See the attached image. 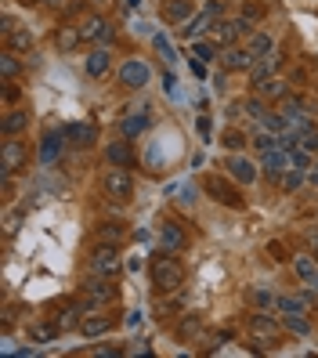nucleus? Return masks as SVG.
Wrapping results in <instances>:
<instances>
[{"label":"nucleus","instance_id":"obj_1","mask_svg":"<svg viewBox=\"0 0 318 358\" xmlns=\"http://www.w3.org/2000/svg\"><path fill=\"white\" fill-rule=\"evenodd\" d=\"M152 286L159 293H181V286H185V264L171 254V250L152 261Z\"/></svg>","mask_w":318,"mask_h":358},{"label":"nucleus","instance_id":"obj_2","mask_svg":"<svg viewBox=\"0 0 318 358\" xmlns=\"http://www.w3.org/2000/svg\"><path fill=\"white\" fill-rule=\"evenodd\" d=\"M80 297L87 301L91 308H105V304H113V301L120 297L116 279H101V275H91L87 282L80 286Z\"/></svg>","mask_w":318,"mask_h":358},{"label":"nucleus","instance_id":"obj_3","mask_svg":"<svg viewBox=\"0 0 318 358\" xmlns=\"http://www.w3.org/2000/svg\"><path fill=\"white\" fill-rule=\"evenodd\" d=\"M101 188L109 192L116 203H127L134 196V178H131V171L127 166H113L109 163V171H105V178H101Z\"/></svg>","mask_w":318,"mask_h":358},{"label":"nucleus","instance_id":"obj_4","mask_svg":"<svg viewBox=\"0 0 318 358\" xmlns=\"http://www.w3.org/2000/svg\"><path fill=\"white\" fill-rule=\"evenodd\" d=\"M203 188H206V196L214 199V203H221V206H236V210H243L246 203H243V196L236 192V188L228 185V178H221V174H210L206 181H203Z\"/></svg>","mask_w":318,"mask_h":358},{"label":"nucleus","instance_id":"obj_5","mask_svg":"<svg viewBox=\"0 0 318 358\" xmlns=\"http://www.w3.org/2000/svg\"><path fill=\"white\" fill-rule=\"evenodd\" d=\"M87 271L91 275H101V279H116L120 275V254L116 246H98L91 261H87Z\"/></svg>","mask_w":318,"mask_h":358},{"label":"nucleus","instance_id":"obj_6","mask_svg":"<svg viewBox=\"0 0 318 358\" xmlns=\"http://www.w3.org/2000/svg\"><path fill=\"white\" fill-rule=\"evenodd\" d=\"M261 171L275 181V185H282V178L293 171V159L286 149H271V152H261Z\"/></svg>","mask_w":318,"mask_h":358},{"label":"nucleus","instance_id":"obj_7","mask_svg":"<svg viewBox=\"0 0 318 358\" xmlns=\"http://www.w3.org/2000/svg\"><path fill=\"white\" fill-rule=\"evenodd\" d=\"M26 166V145L22 141H4V152H0V174L4 178H15L18 171Z\"/></svg>","mask_w":318,"mask_h":358},{"label":"nucleus","instance_id":"obj_8","mask_svg":"<svg viewBox=\"0 0 318 358\" xmlns=\"http://www.w3.org/2000/svg\"><path fill=\"white\" fill-rule=\"evenodd\" d=\"M250 333H253V341L271 348V344H279V336H282V326L279 322H271L268 315H250Z\"/></svg>","mask_w":318,"mask_h":358},{"label":"nucleus","instance_id":"obj_9","mask_svg":"<svg viewBox=\"0 0 318 358\" xmlns=\"http://www.w3.org/2000/svg\"><path fill=\"white\" fill-rule=\"evenodd\" d=\"M148 76H152V73H148V66L138 62V58H131V62H123V66H120V83H123V87H131V91L145 87Z\"/></svg>","mask_w":318,"mask_h":358},{"label":"nucleus","instance_id":"obj_10","mask_svg":"<svg viewBox=\"0 0 318 358\" xmlns=\"http://www.w3.org/2000/svg\"><path fill=\"white\" fill-rule=\"evenodd\" d=\"M243 33H250V18H231V22H221L217 18L214 22V36H217V44H224V48H231Z\"/></svg>","mask_w":318,"mask_h":358},{"label":"nucleus","instance_id":"obj_11","mask_svg":"<svg viewBox=\"0 0 318 358\" xmlns=\"http://www.w3.org/2000/svg\"><path fill=\"white\" fill-rule=\"evenodd\" d=\"M228 178L239 185H253L257 181V166H253L246 156H228Z\"/></svg>","mask_w":318,"mask_h":358},{"label":"nucleus","instance_id":"obj_12","mask_svg":"<svg viewBox=\"0 0 318 358\" xmlns=\"http://www.w3.org/2000/svg\"><path fill=\"white\" fill-rule=\"evenodd\" d=\"M221 62H224V69H228V73H243V69H250L257 58L250 55V48H236V44H231V48L221 55Z\"/></svg>","mask_w":318,"mask_h":358},{"label":"nucleus","instance_id":"obj_13","mask_svg":"<svg viewBox=\"0 0 318 358\" xmlns=\"http://www.w3.org/2000/svg\"><path fill=\"white\" fill-rule=\"evenodd\" d=\"M192 11H196L192 0H166V4H163V18H166L171 26L188 22V18H192Z\"/></svg>","mask_w":318,"mask_h":358},{"label":"nucleus","instance_id":"obj_14","mask_svg":"<svg viewBox=\"0 0 318 358\" xmlns=\"http://www.w3.org/2000/svg\"><path fill=\"white\" fill-rule=\"evenodd\" d=\"M109 329H113V315H83V322H80V333L87 336V341L105 336Z\"/></svg>","mask_w":318,"mask_h":358},{"label":"nucleus","instance_id":"obj_15","mask_svg":"<svg viewBox=\"0 0 318 358\" xmlns=\"http://www.w3.org/2000/svg\"><path fill=\"white\" fill-rule=\"evenodd\" d=\"M66 131H55V134H48L44 141H40V163H44V166H51L58 156H62V145H66Z\"/></svg>","mask_w":318,"mask_h":358},{"label":"nucleus","instance_id":"obj_16","mask_svg":"<svg viewBox=\"0 0 318 358\" xmlns=\"http://www.w3.org/2000/svg\"><path fill=\"white\" fill-rule=\"evenodd\" d=\"M275 308H279L282 315H308V311H311V289H308V293H301V297L286 293V297L275 301Z\"/></svg>","mask_w":318,"mask_h":358},{"label":"nucleus","instance_id":"obj_17","mask_svg":"<svg viewBox=\"0 0 318 358\" xmlns=\"http://www.w3.org/2000/svg\"><path fill=\"white\" fill-rule=\"evenodd\" d=\"M80 33H83V40H101V44H109V40H113V26L109 22H105V18H87V22H83L80 26Z\"/></svg>","mask_w":318,"mask_h":358},{"label":"nucleus","instance_id":"obj_18","mask_svg":"<svg viewBox=\"0 0 318 358\" xmlns=\"http://www.w3.org/2000/svg\"><path fill=\"white\" fill-rule=\"evenodd\" d=\"M55 44H58V51H62V55L76 51V48L83 44V33H80V26H58V33H55Z\"/></svg>","mask_w":318,"mask_h":358},{"label":"nucleus","instance_id":"obj_19","mask_svg":"<svg viewBox=\"0 0 318 358\" xmlns=\"http://www.w3.org/2000/svg\"><path fill=\"white\" fill-rule=\"evenodd\" d=\"M105 159H109L113 166H127V171L134 166V152H131V145H127V141H109V149H105Z\"/></svg>","mask_w":318,"mask_h":358},{"label":"nucleus","instance_id":"obj_20","mask_svg":"<svg viewBox=\"0 0 318 358\" xmlns=\"http://www.w3.org/2000/svg\"><path fill=\"white\" fill-rule=\"evenodd\" d=\"M109 66H113V55L105 51V48H98V51H91V55H87V76L101 80L105 73H109Z\"/></svg>","mask_w":318,"mask_h":358},{"label":"nucleus","instance_id":"obj_21","mask_svg":"<svg viewBox=\"0 0 318 358\" xmlns=\"http://www.w3.org/2000/svg\"><path fill=\"white\" fill-rule=\"evenodd\" d=\"M315 271H318V257L315 254H296L293 257V275L301 279V282H311Z\"/></svg>","mask_w":318,"mask_h":358},{"label":"nucleus","instance_id":"obj_22","mask_svg":"<svg viewBox=\"0 0 318 358\" xmlns=\"http://www.w3.org/2000/svg\"><path fill=\"white\" fill-rule=\"evenodd\" d=\"M275 66H279V55L257 58V62L250 66V80H253V83H264V80H271V76H275Z\"/></svg>","mask_w":318,"mask_h":358},{"label":"nucleus","instance_id":"obj_23","mask_svg":"<svg viewBox=\"0 0 318 358\" xmlns=\"http://www.w3.org/2000/svg\"><path fill=\"white\" fill-rule=\"evenodd\" d=\"M58 333H62L58 322H33L29 326V341L33 344H51V341H58Z\"/></svg>","mask_w":318,"mask_h":358},{"label":"nucleus","instance_id":"obj_24","mask_svg":"<svg viewBox=\"0 0 318 358\" xmlns=\"http://www.w3.org/2000/svg\"><path fill=\"white\" fill-rule=\"evenodd\" d=\"M214 22H217V18L214 15H206V11H199V15H192V18H188V22H185V36H203V33H210V29H214Z\"/></svg>","mask_w":318,"mask_h":358},{"label":"nucleus","instance_id":"obj_25","mask_svg":"<svg viewBox=\"0 0 318 358\" xmlns=\"http://www.w3.org/2000/svg\"><path fill=\"white\" fill-rule=\"evenodd\" d=\"M159 243H163V250L178 254V250H185V231H181L178 224H163V228H159Z\"/></svg>","mask_w":318,"mask_h":358},{"label":"nucleus","instance_id":"obj_26","mask_svg":"<svg viewBox=\"0 0 318 358\" xmlns=\"http://www.w3.org/2000/svg\"><path fill=\"white\" fill-rule=\"evenodd\" d=\"M250 55L253 58H268V55H275V40L268 36V33H250Z\"/></svg>","mask_w":318,"mask_h":358},{"label":"nucleus","instance_id":"obj_27","mask_svg":"<svg viewBox=\"0 0 318 358\" xmlns=\"http://www.w3.org/2000/svg\"><path fill=\"white\" fill-rule=\"evenodd\" d=\"M26 127H29V113H26V109H11V113L4 116V134H8V138L22 134Z\"/></svg>","mask_w":318,"mask_h":358},{"label":"nucleus","instance_id":"obj_28","mask_svg":"<svg viewBox=\"0 0 318 358\" xmlns=\"http://www.w3.org/2000/svg\"><path fill=\"white\" fill-rule=\"evenodd\" d=\"M66 134H69L76 145H91V141H98V127H94V123H73V127H66Z\"/></svg>","mask_w":318,"mask_h":358},{"label":"nucleus","instance_id":"obj_29","mask_svg":"<svg viewBox=\"0 0 318 358\" xmlns=\"http://www.w3.org/2000/svg\"><path fill=\"white\" fill-rule=\"evenodd\" d=\"M94 239H98V246H120L123 243V228L120 224H98Z\"/></svg>","mask_w":318,"mask_h":358},{"label":"nucleus","instance_id":"obj_30","mask_svg":"<svg viewBox=\"0 0 318 358\" xmlns=\"http://www.w3.org/2000/svg\"><path fill=\"white\" fill-rule=\"evenodd\" d=\"M253 145H257V152H271V149H282L279 134H275V131H268V127L253 134Z\"/></svg>","mask_w":318,"mask_h":358},{"label":"nucleus","instance_id":"obj_31","mask_svg":"<svg viewBox=\"0 0 318 358\" xmlns=\"http://www.w3.org/2000/svg\"><path fill=\"white\" fill-rule=\"evenodd\" d=\"M80 308L76 304H66V308H62L58 311V326H62V333H66V329H80Z\"/></svg>","mask_w":318,"mask_h":358},{"label":"nucleus","instance_id":"obj_32","mask_svg":"<svg viewBox=\"0 0 318 358\" xmlns=\"http://www.w3.org/2000/svg\"><path fill=\"white\" fill-rule=\"evenodd\" d=\"M296 141H301V149L318 152V127H315V123H304V127L296 131Z\"/></svg>","mask_w":318,"mask_h":358},{"label":"nucleus","instance_id":"obj_33","mask_svg":"<svg viewBox=\"0 0 318 358\" xmlns=\"http://www.w3.org/2000/svg\"><path fill=\"white\" fill-rule=\"evenodd\" d=\"M257 91H261V98H286V83L279 80V76H271V80H264V83H257Z\"/></svg>","mask_w":318,"mask_h":358},{"label":"nucleus","instance_id":"obj_34","mask_svg":"<svg viewBox=\"0 0 318 358\" xmlns=\"http://www.w3.org/2000/svg\"><path fill=\"white\" fill-rule=\"evenodd\" d=\"M282 322H286V329L296 333V336H308V333H311V319H308V315H282Z\"/></svg>","mask_w":318,"mask_h":358},{"label":"nucleus","instance_id":"obj_35","mask_svg":"<svg viewBox=\"0 0 318 358\" xmlns=\"http://www.w3.org/2000/svg\"><path fill=\"white\" fill-rule=\"evenodd\" d=\"M8 44H11V51H29L33 48V33L29 29H15V33H8Z\"/></svg>","mask_w":318,"mask_h":358},{"label":"nucleus","instance_id":"obj_36","mask_svg":"<svg viewBox=\"0 0 318 358\" xmlns=\"http://www.w3.org/2000/svg\"><path fill=\"white\" fill-rule=\"evenodd\" d=\"M148 131V116H127L123 120V134L127 138H138V134H145Z\"/></svg>","mask_w":318,"mask_h":358},{"label":"nucleus","instance_id":"obj_37","mask_svg":"<svg viewBox=\"0 0 318 358\" xmlns=\"http://www.w3.org/2000/svg\"><path fill=\"white\" fill-rule=\"evenodd\" d=\"M0 73H4V80H15V76H18V58H15V51L0 55Z\"/></svg>","mask_w":318,"mask_h":358},{"label":"nucleus","instance_id":"obj_38","mask_svg":"<svg viewBox=\"0 0 318 358\" xmlns=\"http://www.w3.org/2000/svg\"><path fill=\"white\" fill-rule=\"evenodd\" d=\"M152 48H156V51H159V58H166V62H174V58H178V55H174V48H171V40H166L163 33H156V36H152Z\"/></svg>","mask_w":318,"mask_h":358},{"label":"nucleus","instance_id":"obj_39","mask_svg":"<svg viewBox=\"0 0 318 358\" xmlns=\"http://www.w3.org/2000/svg\"><path fill=\"white\" fill-rule=\"evenodd\" d=\"M250 301L257 304V308H271L279 297H271V289H264V286H257V289H250Z\"/></svg>","mask_w":318,"mask_h":358},{"label":"nucleus","instance_id":"obj_40","mask_svg":"<svg viewBox=\"0 0 318 358\" xmlns=\"http://www.w3.org/2000/svg\"><path fill=\"white\" fill-rule=\"evenodd\" d=\"M304 178H308V171H296V166H293V171L282 178V188H286V192H296V188L304 185Z\"/></svg>","mask_w":318,"mask_h":358},{"label":"nucleus","instance_id":"obj_41","mask_svg":"<svg viewBox=\"0 0 318 358\" xmlns=\"http://www.w3.org/2000/svg\"><path fill=\"white\" fill-rule=\"evenodd\" d=\"M289 159H293L296 171H308V166H311V152H308V149H301V145H296V149L289 152Z\"/></svg>","mask_w":318,"mask_h":358},{"label":"nucleus","instance_id":"obj_42","mask_svg":"<svg viewBox=\"0 0 318 358\" xmlns=\"http://www.w3.org/2000/svg\"><path fill=\"white\" fill-rule=\"evenodd\" d=\"M243 109H246V113H250V116H253V120H261V116H264V113H268V109H264V101H253V98H250V101H246V105H243Z\"/></svg>","mask_w":318,"mask_h":358},{"label":"nucleus","instance_id":"obj_43","mask_svg":"<svg viewBox=\"0 0 318 358\" xmlns=\"http://www.w3.org/2000/svg\"><path fill=\"white\" fill-rule=\"evenodd\" d=\"M18 224H22V214H8V221H4V236H8V239L18 231Z\"/></svg>","mask_w":318,"mask_h":358},{"label":"nucleus","instance_id":"obj_44","mask_svg":"<svg viewBox=\"0 0 318 358\" xmlns=\"http://www.w3.org/2000/svg\"><path fill=\"white\" fill-rule=\"evenodd\" d=\"M196 326H199V315H188V319H185V326H181V336H185V341L196 333Z\"/></svg>","mask_w":318,"mask_h":358},{"label":"nucleus","instance_id":"obj_45","mask_svg":"<svg viewBox=\"0 0 318 358\" xmlns=\"http://www.w3.org/2000/svg\"><path fill=\"white\" fill-rule=\"evenodd\" d=\"M192 55H196V58H203V62H210V58H214V48H210V44H196V48H192Z\"/></svg>","mask_w":318,"mask_h":358},{"label":"nucleus","instance_id":"obj_46","mask_svg":"<svg viewBox=\"0 0 318 358\" xmlns=\"http://www.w3.org/2000/svg\"><path fill=\"white\" fill-rule=\"evenodd\" d=\"M163 91H166V94H178V80H174V73H166V76H163Z\"/></svg>","mask_w":318,"mask_h":358},{"label":"nucleus","instance_id":"obj_47","mask_svg":"<svg viewBox=\"0 0 318 358\" xmlns=\"http://www.w3.org/2000/svg\"><path fill=\"white\" fill-rule=\"evenodd\" d=\"M203 11H206V15H214V18H221V0H206Z\"/></svg>","mask_w":318,"mask_h":358},{"label":"nucleus","instance_id":"obj_48","mask_svg":"<svg viewBox=\"0 0 318 358\" xmlns=\"http://www.w3.org/2000/svg\"><path fill=\"white\" fill-rule=\"evenodd\" d=\"M192 73H196L199 80L206 76V62H203V58H192Z\"/></svg>","mask_w":318,"mask_h":358},{"label":"nucleus","instance_id":"obj_49","mask_svg":"<svg viewBox=\"0 0 318 358\" xmlns=\"http://www.w3.org/2000/svg\"><path fill=\"white\" fill-rule=\"evenodd\" d=\"M243 15H246V18H261V8H257V4H246Z\"/></svg>","mask_w":318,"mask_h":358},{"label":"nucleus","instance_id":"obj_50","mask_svg":"<svg viewBox=\"0 0 318 358\" xmlns=\"http://www.w3.org/2000/svg\"><path fill=\"white\" fill-rule=\"evenodd\" d=\"M224 145H228V149H239L243 138H239V134H228V138H224Z\"/></svg>","mask_w":318,"mask_h":358},{"label":"nucleus","instance_id":"obj_51","mask_svg":"<svg viewBox=\"0 0 318 358\" xmlns=\"http://www.w3.org/2000/svg\"><path fill=\"white\" fill-rule=\"evenodd\" d=\"M4 98H8V101H15V98H18V87H15L11 80H8V87H4Z\"/></svg>","mask_w":318,"mask_h":358},{"label":"nucleus","instance_id":"obj_52","mask_svg":"<svg viewBox=\"0 0 318 358\" xmlns=\"http://www.w3.org/2000/svg\"><path fill=\"white\" fill-rule=\"evenodd\" d=\"M311 250H315V257H318V231H315V236H311Z\"/></svg>","mask_w":318,"mask_h":358},{"label":"nucleus","instance_id":"obj_53","mask_svg":"<svg viewBox=\"0 0 318 358\" xmlns=\"http://www.w3.org/2000/svg\"><path fill=\"white\" fill-rule=\"evenodd\" d=\"M308 286H311V289H315V293H318V271H315V279H311V282H308Z\"/></svg>","mask_w":318,"mask_h":358},{"label":"nucleus","instance_id":"obj_54","mask_svg":"<svg viewBox=\"0 0 318 358\" xmlns=\"http://www.w3.org/2000/svg\"><path fill=\"white\" fill-rule=\"evenodd\" d=\"M18 4H26V8H33V4H40V0H18Z\"/></svg>","mask_w":318,"mask_h":358},{"label":"nucleus","instance_id":"obj_55","mask_svg":"<svg viewBox=\"0 0 318 358\" xmlns=\"http://www.w3.org/2000/svg\"><path fill=\"white\" fill-rule=\"evenodd\" d=\"M48 4H51V8H62V4H66V0H48Z\"/></svg>","mask_w":318,"mask_h":358},{"label":"nucleus","instance_id":"obj_56","mask_svg":"<svg viewBox=\"0 0 318 358\" xmlns=\"http://www.w3.org/2000/svg\"><path fill=\"white\" fill-rule=\"evenodd\" d=\"M127 4H131V8H138V4H141V0H127Z\"/></svg>","mask_w":318,"mask_h":358},{"label":"nucleus","instance_id":"obj_57","mask_svg":"<svg viewBox=\"0 0 318 358\" xmlns=\"http://www.w3.org/2000/svg\"><path fill=\"white\" fill-rule=\"evenodd\" d=\"M311 181H315V185H318V171H315V174H311Z\"/></svg>","mask_w":318,"mask_h":358},{"label":"nucleus","instance_id":"obj_58","mask_svg":"<svg viewBox=\"0 0 318 358\" xmlns=\"http://www.w3.org/2000/svg\"><path fill=\"white\" fill-rule=\"evenodd\" d=\"M315 171H318V163H315Z\"/></svg>","mask_w":318,"mask_h":358}]
</instances>
